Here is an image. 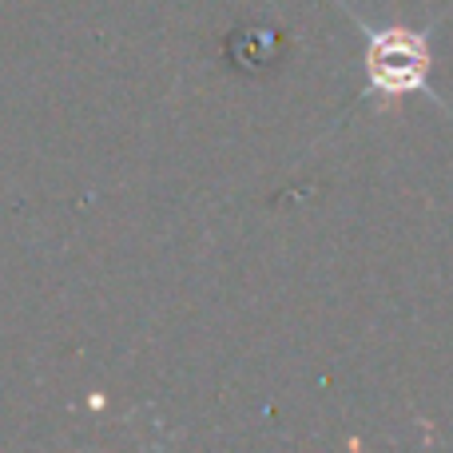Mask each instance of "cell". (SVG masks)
Returning <instances> with one entry per match:
<instances>
[{"label": "cell", "instance_id": "obj_1", "mask_svg": "<svg viewBox=\"0 0 453 453\" xmlns=\"http://www.w3.org/2000/svg\"><path fill=\"white\" fill-rule=\"evenodd\" d=\"M354 16V8H346ZM358 20V16H354ZM362 28V72H366V100H374L378 111L402 108V100L418 92H430L434 48L422 28L410 24H374L358 20Z\"/></svg>", "mask_w": 453, "mask_h": 453}]
</instances>
